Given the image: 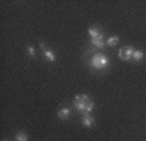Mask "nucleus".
Here are the masks:
<instances>
[{"mask_svg":"<svg viewBox=\"0 0 146 141\" xmlns=\"http://www.w3.org/2000/svg\"><path fill=\"white\" fill-rule=\"evenodd\" d=\"M133 47L132 46H125V47H121L120 51H119V58L121 60H131L133 59Z\"/></svg>","mask_w":146,"mask_h":141,"instance_id":"obj_3","label":"nucleus"},{"mask_svg":"<svg viewBox=\"0 0 146 141\" xmlns=\"http://www.w3.org/2000/svg\"><path fill=\"white\" fill-rule=\"evenodd\" d=\"M89 34H90V37H91V39H93V38H98L99 37V35H102V31H99L98 30V28H89Z\"/></svg>","mask_w":146,"mask_h":141,"instance_id":"obj_8","label":"nucleus"},{"mask_svg":"<svg viewBox=\"0 0 146 141\" xmlns=\"http://www.w3.org/2000/svg\"><path fill=\"white\" fill-rule=\"evenodd\" d=\"M91 43H93L95 47H98V49H103L104 45H106V43H104V39H103V34L99 35L98 38H93V39H91Z\"/></svg>","mask_w":146,"mask_h":141,"instance_id":"obj_6","label":"nucleus"},{"mask_svg":"<svg viewBox=\"0 0 146 141\" xmlns=\"http://www.w3.org/2000/svg\"><path fill=\"white\" fill-rule=\"evenodd\" d=\"M94 124V118L91 116L90 114H85L82 118V126L84 127H91Z\"/></svg>","mask_w":146,"mask_h":141,"instance_id":"obj_5","label":"nucleus"},{"mask_svg":"<svg viewBox=\"0 0 146 141\" xmlns=\"http://www.w3.org/2000/svg\"><path fill=\"white\" fill-rule=\"evenodd\" d=\"M69 115H70V110L68 107H63V108H60V110L58 111V116L60 118V119H63V120L68 119Z\"/></svg>","mask_w":146,"mask_h":141,"instance_id":"obj_7","label":"nucleus"},{"mask_svg":"<svg viewBox=\"0 0 146 141\" xmlns=\"http://www.w3.org/2000/svg\"><path fill=\"white\" fill-rule=\"evenodd\" d=\"M73 104L78 112L81 114H90L93 107H94V103L89 98V95L86 94H80V95H76L74 97V101H73Z\"/></svg>","mask_w":146,"mask_h":141,"instance_id":"obj_1","label":"nucleus"},{"mask_svg":"<svg viewBox=\"0 0 146 141\" xmlns=\"http://www.w3.org/2000/svg\"><path fill=\"white\" fill-rule=\"evenodd\" d=\"M133 59L136 61H141L143 59V52L141 51V50H134L133 52Z\"/></svg>","mask_w":146,"mask_h":141,"instance_id":"obj_9","label":"nucleus"},{"mask_svg":"<svg viewBox=\"0 0 146 141\" xmlns=\"http://www.w3.org/2000/svg\"><path fill=\"white\" fill-rule=\"evenodd\" d=\"M40 47H42V50H43V54H44V58L47 59V60H50V61H56V56H55V54L51 51V50H47L44 47V45H40Z\"/></svg>","mask_w":146,"mask_h":141,"instance_id":"obj_4","label":"nucleus"},{"mask_svg":"<svg viewBox=\"0 0 146 141\" xmlns=\"http://www.w3.org/2000/svg\"><path fill=\"white\" fill-rule=\"evenodd\" d=\"M29 137L25 132H18L17 135H16V141H27Z\"/></svg>","mask_w":146,"mask_h":141,"instance_id":"obj_11","label":"nucleus"},{"mask_svg":"<svg viewBox=\"0 0 146 141\" xmlns=\"http://www.w3.org/2000/svg\"><path fill=\"white\" fill-rule=\"evenodd\" d=\"M27 52H29V55H30V56L35 55V50H34L33 46H27Z\"/></svg>","mask_w":146,"mask_h":141,"instance_id":"obj_12","label":"nucleus"},{"mask_svg":"<svg viewBox=\"0 0 146 141\" xmlns=\"http://www.w3.org/2000/svg\"><path fill=\"white\" fill-rule=\"evenodd\" d=\"M117 42H119V37L113 35V37H110L106 41V45H107V46H115Z\"/></svg>","mask_w":146,"mask_h":141,"instance_id":"obj_10","label":"nucleus"},{"mask_svg":"<svg viewBox=\"0 0 146 141\" xmlns=\"http://www.w3.org/2000/svg\"><path fill=\"white\" fill-rule=\"evenodd\" d=\"M110 64V60L104 54H95L90 60V65L95 69H103Z\"/></svg>","mask_w":146,"mask_h":141,"instance_id":"obj_2","label":"nucleus"}]
</instances>
